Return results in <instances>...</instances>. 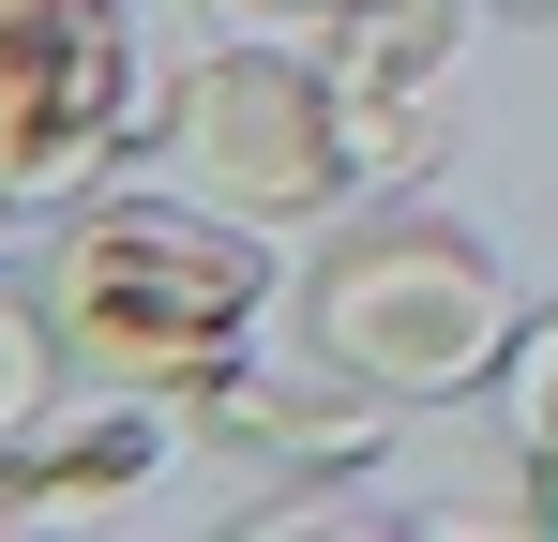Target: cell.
Returning <instances> with one entry per match:
<instances>
[{"instance_id":"5b68a950","label":"cell","mask_w":558,"mask_h":542,"mask_svg":"<svg viewBox=\"0 0 558 542\" xmlns=\"http://www.w3.org/2000/svg\"><path fill=\"white\" fill-rule=\"evenodd\" d=\"M468 30L483 0H348L332 15V121H348V167L363 196H408L438 181V151L468 136Z\"/></svg>"},{"instance_id":"9c48e42d","label":"cell","mask_w":558,"mask_h":542,"mask_svg":"<svg viewBox=\"0 0 558 542\" xmlns=\"http://www.w3.org/2000/svg\"><path fill=\"white\" fill-rule=\"evenodd\" d=\"M498 438H513V467H558V301L513 317V361H498Z\"/></svg>"},{"instance_id":"8fae6325","label":"cell","mask_w":558,"mask_h":542,"mask_svg":"<svg viewBox=\"0 0 558 542\" xmlns=\"http://www.w3.org/2000/svg\"><path fill=\"white\" fill-rule=\"evenodd\" d=\"M15 528H46V513H31V452L0 438V542H15Z\"/></svg>"},{"instance_id":"52a82bcc","label":"cell","mask_w":558,"mask_h":542,"mask_svg":"<svg viewBox=\"0 0 558 542\" xmlns=\"http://www.w3.org/2000/svg\"><path fill=\"white\" fill-rule=\"evenodd\" d=\"M15 452H31V513H46V528H76V513H136V497L196 452V422L167 407V392H92V377H76V392H61Z\"/></svg>"},{"instance_id":"7c38bea8","label":"cell","mask_w":558,"mask_h":542,"mask_svg":"<svg viewBox=\"0 0 558 542\" xmlns=\"http://www.w3.org/2000/svg\"><path fill=\"white\" fill-rule=\"evenodd\" d=\"M529 528H544V542H558V467H529Z\"/></svg>"},{"instance_id":"ba28073f","label":"cell","mask_w":558,"mask_h":542,"mask_svg":"<svg viewBox=\"0 0 558 542\" xmlns=\"http://www.w3.org/2000/svg\"><path fill=\"white\" fill-rule=\"evenodd\" d=\"M61 392H76V361H61V317H46V286H0V438H31Z\"/></svg>"},{"instance_id":"3957f363","label":"cell","mask_w":558,"mask_h":542,"mask_svg":"<svg viewBox=\"0 0 558 542\" xmlns=\"http://www.w3.org/2000/svg\"><path fill=\"white\" fill-rule=\"evenodd\" d=\"M151 167L242 211V226H348L363 211V167H348V121H332V61L317 46H242V30H196V61L167 76V121H151Z\"/></svg>"},{"instance_id":"7a4b0ae2","label":"cell","mask_w":558,"mask_h":542,"mask_svg":"<svg viewBox=\"0 0 558 542\" xmlns=\"http://www.w3.org/2000/svg\"><path fill=\"white\" fill-rule=\"evenodd\" d=\"M513 271H498V242L483 226H453V211H423V196H377V211H348L317 257H302V286H287V332L332 361V377H363L377 407H453V392H498V361H513Z\"/></svg>"},{"instance_id":"30bf717a","label":"cell","mask_w":558,"mask_h":542,"mask_svg":"<svg viewBox=\"0 0 558 542\" xmlns=\"http://www.w3.org/2000/svg\"><path fill=\"white\" fill-rule=\"evenodd\" d=\"M348 0H196V30H242V46H332Z\"/></svg>"},{"instance_id":"277c9868","label":"cell","mask_w":558,"mask_h":542,"mask_svg":"<svg viewBox=\"0 0 558 542\" xmlns=\"http://www.w3.org/2000/svg\"><path fill=\"white\" fill-rule=\"evenodd\" d=\"M167 121L136 0H0V226H61Z\"/></svg>"},{"instance_id":"6da1fadb","label":"cell","mask_w":558,"mask_h":542,"mask_svg":"<svg viewBox=\"0 0 558 542\" xmlns=\"http://www.w3.org/2000/svg\"><path fill=\"white\" fill-rule=\"evenodd\" d=\"M46 317H61V361L92 392H167L196 407L227 361L272 332L287 271H272V226L211 211L182 181H92L61 226H46Z\"/></svg>"},{"instance_id":"8992f818","label":"cell","mask_w":558,"mask_h":542,"mask_svg":"<svg viewBox=\"0 0 558 542\" xmlns=\"http://www.w3.org/2000/svg\"><path fill=\"white\" fill-rule=\"evenodd\" d=\"M182 422H196V452H227V467H272V482H348V467H392V422H408V407H377L363 377H332L302 332H287V347L257 332V347L227 361Z\"/></svg>"},{"instance_id":"4fadbf2b","label":"cell","mask_w":558,"mask_h":542,"mask_svg":"<svg viewBox=\"0 0 558 542\" xmlns=\"http://www.w3.org/2000/svg\"><path fill=\"white\" fill-rule=\"evenodd\" d=\"M483 15H558V0H483Z\"/></svg>"}]
</instances>
